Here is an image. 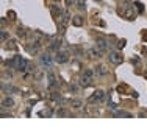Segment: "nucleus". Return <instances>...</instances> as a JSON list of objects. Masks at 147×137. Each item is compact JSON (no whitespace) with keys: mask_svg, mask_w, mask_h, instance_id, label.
Segmentation results:
<instances>
[{"mask_svg":"<svg viewBox=\"0 0 147 137\" xmlns=\"http://www.w3.org/2000/svg\"><path fill=\"white\" fill-rule=\"evenodd\" d=\"M83 23H85V20H83L80 16H75V17L72 19V25H74V27H82Z\"/></svg>","mask_w":147,"mask_h":137,"instance_id":"obj_10","label":"nucleus"},{"mask_svg":"<svg viewBox=\"0 0 147 137\" xmlns=\"http://www.w3.org/2000/svg\"><path fill=\"white\" fill-rule=\"evenodd\" d=\"M96 47L99 48L100 51H107V48H108V45H107V41L103 39V37H97V41H96Z\"/></svg>","mask_w":147,"mask_h":137,"instance_id":"obj_7","label":"nucleus"},{"mask_svg":"<svg viewBox=\"0 0 147 137\" xmlns=\"http://www.w3.org/2000/svg\"><path fill=\"white\" fill-rule=\"evenodd\" d=\"M59 47H61V41H59V39H55L53 42H52V45H50V48H52V50H59Z\"/></svg>","mask_w":147,"mask_h":137,"instance_id":"obj_12","label":"nucleus"},{"mask_svg":"<svg viewBox=\"0 0 147 137\" xmlns=\"http://www.w3.org/2000/svg\"><path fill=\"white\" fill-rule=\"evenodd\" d=\"M108 72H110V69H108L107 65H103V64L97 65V67L94 69V73H97V75H100V76H105V75H108Z\"/></svg>","mask_w":147,"mask_h":137,"instance_id":"obj_6","label":"nucleus"},{"mask_svg":"<svg viewBox=\"0 0 147 137\" xmlns=\"http://www.w3.org/2000/svg\"><path fill=\"white\" fill-rule=\"evenodd\" d=\"M124 45H125V41H119V44H117V47H119V48H122Z\"/></svg>","mask_w":147,"mask_h":137,"instance_id":"obj_17","label":"nucleus"},{"mask_svg":"<svg viewBox=\"0 0 147 137\" xmlns=\"http://www.w3.org/2000/svg\"><path fill=\"white\" fill-rule=\"evenodd\" d=\"M103 95H105V94H103V90H96V92H94L92 94V95H91L89 97V101H91V103H96V101H100V100H103Z\"/></svg>","mask_w":147,"mask_h":137,"instance_id":"obj_5","label":"nucleus"},{"mask_svg":"<svg viewBox=\"0 0 147 137\" xmlns=\"http://www.w3.org/2000/svg\"><path fill=\"white\" fill-rule=\"evenodd\" d=\"M92 75H94L92 70H85V73H83V76H82V81H80V84H82L83 87L91 86V84H92Z\"/></svg>","mask_w":147,"mask_h":137,"instance_id":"obj_1","label":"nucleus"},{"mask_svg":"<svg viewBox=\"0 0 147 137\" xmlns=\"http://www.w3.org/2000/svg\"><path fill=\"white\" fill-rule=\"evenodd\" d=\"M17 34H19L20 37H24V36H25V30H24L22 27H19V28H17Z\"/></svg>","mask_w":147,"mask_h":137,"instance_id":"obj_15","label":"nucleus"},{"mask_svg":"<svg viewBox=\"0 0 147 137\" xmlns=\"http://www.w3.org/2000/svg\"><path fill=\"white\" fill-rule=\"evenodd\" d=\"M41 62H42L44 65H50L52 64V56H50V53H44L42 56H41Z\"/></svg>","mask_w":147,"mask_h":137,"instance_id":"obj_8","label":"nucleus"},{"mask_svg":"<svg viewBox=\"0 0 147 137\" xmlns=\"http://www.w3.org/2000/svg\"><path fill=\"white\" fill-rule=\"evenodd\" d=\"M2 108H3V109L14 108V100H13L11 97H3V98H2Z\"/></svg>","mask_w":147,"mask_h":137,"instance_id":"obj_4","label":"nucleus"},{"mask_svg":"<svg viewBox=\"0 0 147 137\" xmlns=\"http://www.w3.org/2000/svg\"><path fill=\"white\" fill-rule=\"evenodd\" d=\"M88 55L91 56V58H100V56H102V51L96 47V48H91V50L88 51Z\"/></svg>","mask_w":147,"mask_h":137,"instance_id":"obj_9","label":"nucleus"},{"mask_svg":"<svg viewBox=\"0 0 147 137\" xmlns=\"http://www.w3.org/2000/svg\"><path fill=\"white\" fill-rule=\"evenodd\" d=\"M108 58H110V61L116 65L122 64V61H124V56L119 53V51H110V56H108Z\"/></svg>","mask_w":147,"mask_h":137,"instance_id":"obj_3","label":"nucleus"},{"mask_svg":"<svg viewBox=\"0 0 147 137\" xmlns=\"http://www.w3.org/2000/svg\"><path fill=\"white\" fill-rule=\"evenodd\" d=\"M5 48H8V50H17V45H14V41H8Z\"/></svg>","mask_w":147,"mask_h":137,"instance_id":"obj_13","label":"nucleus"},{"mask_svg":"<svg viewBox=\"0 0 147 137\" xmlns=\"http://www.w3.org/2000/svg\"><path fill=\"white\" fill-rule=\"evenodd\" d=\"M55 61L58 62V64H64V62H67L69 61V53L67 51H57V55H55Z\"/></svg>","mask_w":147,"mask_h":137,"instance_id":"obj_2","label":"nucleus"},{"mask_svg":"<svg viewBox=\"0 0 147 137\" xmlns=\"http://www.w3.org/2000/svg\"><path fill=\"white\" fill-rule=\"evenodd\" d=\"M71 106L75 108V109H78V108L82 106V100H71Z\"/></svg>","mask_w":147,"mask_h":137,"instance_id":"obj_14","label":"nucleus"},{"mask_svg":"<svg viewBox=\"0 0 147 137\" xmlns=\"http://www.w3.org/2000/svg\"><path fill=\"white\" fill-rule=\"evenodd\" d=\"M52 14H53V16H58V19H59V17L63 16V9L58 8V6H52Z\"/></svg>","mask_w":147,"mask_h":137,"instance_id":"obj_11","label":"nucleus"},{"mask_svg":"<svg viewBox=\"0 0 147 137\" xmlns=\"http://www.w3.org/2000/svg\"><path fill=\"white\" fill-rule=\"evenodd\" d=\"M6 39H8V34H6L5 31H2V42H5Z\"/></svg>","mask_w":147,"mask_h":137,"instance_id":"obj_16","label":"nucleus"}]
</instances>
